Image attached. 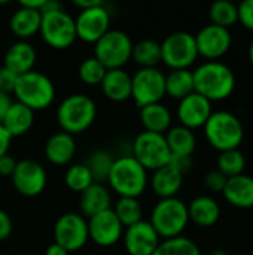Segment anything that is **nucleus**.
<instances>
[{
	"mask_svg": "<svg viewBox=\"0 0 253 255\" xmlns=\"http://www.w3.org/2000/svg\"><path fill=\"white\" fill-rule=\"evenodd\" d=\"M183 184V173H180L173 164H167L161 169H157L151 179L152 191L161 199L176 197Z\"/></svg>",
	"mask_w": 253,
	"mask_h": 255,
	"instance_id": "obj_21",
	"label": "nucleus"
},
{
	"mask_svg": "<svg viewBox=\"0 0 253 255\" xmlns=\"http://www.w3.org/2000/svg\"><path fill=\"white\" fill-rule=\"evenodd\" d=\"M12 184L21 196H39L46 187V172L34 160H21L12 173Z\"/></svg>",
	"mask_w": 253,
	"mask_h": 255,
	"instance_id": "obj_15",
	"label": "nucleus"
},
{
	"mask_svg": "<svg viewBox=\"0 0 253 255\" xmlns=\"http://www.w3.org/2000/svg\"><path fill=\"white\" fill-rule=\"evenodd\" d=\"M164 96L166 75L160 69H140L131 76V97L140 109L154 103H161Z\"/></svg>",
	"mask_w": 253,
	"mask_h": 255,
	"instance_id": "obj_11",
	"label": "nucleus"
},
{
	"mask_svg": "<svg viewBox=\"0 0 253 255\" xmlns=\"http://www.w3.org/2000/svg\"><path fill=\"white\" fill-rule=\"evenodd\" d=\"M43 1H45V0H21V1H19V6H22V7H28V9L40 10V7H42Z\"/></svg>",
	"mask_w": 253,
	"mask_h": 255,
	"instance_id": "obj_48",
	"label": "nucleus"
},
{
	"mask_svg": "<svg viewBox=\"0 0 253 255\" xmlns=\"http://www.w3.org/2000/svg\"><path fill=\"white\" fill-rule=\"evenodd\" d=\"M10 140H12V137L3 128V126L0 124V157L4 155V154H7V149L10 146Z\"/></svg>",
	"mask_w": 253,
	"mask_h": 255,
	"instance_id": "obj_45",
	"label": "nucleus"
},
{
	"mask_svg": "<svg viewBox=\"0 0 253 255\" xmlns=\"http://www.w3.org/2000/svg\"><path fill=\"white\" fill-rule=\"evenodd\" d=\"M209 16L212 24L230 30L239 22V6L230 0H218L210 4Z\"/></svg>",
	"mask_w": 253,
	"mask_h": 255,
	"instance_id": "obj_32",
	"label": "nucleus"
},
{
	"mask_svg": "<svg viewBox=\"0 0 253 255\" xmlns=\"http://www.w3.org/2000/svg\"><path fill=\"white\" fill-rule=\"evenodd\" d=\"M194 37L198 55L207 58V61H218L233 45L231 31L215 24L204 25L197 34H194Z\"/></svg>",
	"mask_w": 253,
	"mask_h": 255,
	"instance_id": "obj_13",
	"label": "nucleus"
},
{
	"mask_svg": "<svg viewBox=\"0 0 253 255\" xmlns=\"http://www.w3.org/2000/svg\"><path fill=\"white\" fill-rule=\"evenodd\" d=\"M34 121V111L24 106L19 102H12L3 121L0 123L10 137H18L25 134Z\"/></svg>",
	"mask_w": 253,
	"mask_h": 255,
	"instance_id": "obj_24",
	"label": "nucleus"
},
{
	"mask_svg": "<svg viewBox=\"0 0 253 255\" xmlns=\"http://www.w3.org/2000/svg\"><path fill=\"white\" fill-rule=\"evenodd\" d=\"M161 61L171 70L189 69L198 58L194 34L188 31H174L161 43Z\"/></svg>",
	"mask_w": 253,
	"mask_h": 255,
	"instance_id": "obj_9",
	"label": "nucleus"
},
{
	"mask_svg": "<svg viewBox=\"0 0 253 255\" xmlns=\"http://www.w3.org/2000/svg\"><path fill=\"white\" fill-rule=\"evenodd\" d=\"M106 72L107 69L95 57L85 58L79 66V78L86 85H100Z\"/></svg>",
	"mask_w": 253,
	"mask_h": 255,
	"instance_id": "obj_37",
	"label": "nucleus"
},
{
	"mask_svg": "<svg viewBox=\"0 0 253 255\" xmlns=\"http://www.w3.org/2000/svg\"><path fill=\"white\" fill-rule=\"evenodd\" d=\"M170 164H173L180 173L185 175L186 172L191 170V167H192V160H191V157H171Z\"/></svg>",
	"mask_w": 253,
	"mask_h": 255,
	"instance_id": "obj_44",
	"label": "nucleus"
},
{
	"mask_svg": "<svg viewBox=\"0 0 253 255\" xmlns=\"http://www.w3.org/2000/svg\"><path fill=\"white\" fill-rule=\"evenodd\" d=\"M140 123L145 131L164 134L171 127V114L163 103H154L140 109Z\"/></svg>",
	"mask_w": 253,
	"mask_h": 255,
	"instance_id": "obj_28",
	"label": "nucleus"
},
{
	"mask_svg": "<svg viewBox=\"0 0 253 255\" xmlns=\"http://www.w3.org/2000/svg\"><path fill=\"white\" fill-rule=\"evenodd\" d=\"M86 223L89 239L100 247H112L118 244L124 232V227L112 208L88 218Z\"/></svg>",
	"mask_w": 253,
	"mask_h": 255,
	"instance_id": "obj_16",
	"label": "nucleus"
},
{
	"mask_svg": "<svg viewBox=\"0 0 253 255\" xmlns=\"http://www.w3.org/2000/svg\"><path fill=\"white\" fill-rule=\"evenodd\" d=\"M164 136L171 157H191L197 148L194 131L183 126L170 127V130Z\"/></svg>",
	"mask_w": 253,
	"mask_h": 255,
	"instance_id": "obj_29",
	"label": "nucleus"
},
{
	"mask_svg": "<svg viewBox=\"0 0 253 255\" xmlns=\"http://www.w3.org/2000/svg\"><path fill=\"white\" fill-rule=\"evenodd\" d=\"M239 6V22L253 31V0H245Z\"/></svg>",
	"mask_w": 253,
	"mask_h": 255,
	"instance_id": "obj_40",
	"label": "nucleus"
},
{
	"mask_svg": "<svg viewBox=\"0 0 253 255\" xmlns=\"http://www.w3.org/2000/svg\"><path fill=\"white\" fill-rule=\"evenodd\" d=\"M209 255H230V254H228L225 250H222V248H215V250H213V251H212Z\"/></svg>",
	"mask_w": 253,
	"mask_h": 255,
	"instance_id": "obj_50",
	"label": "nucleus"
},
{
	"mask_svg": "<svg viewBox=\"0 0 253 255\" xmlns=\"http://www.w3.org/2000/svg\"><path fill=\"white\" fill-rule=\"evenodd\" d=\"M248 55H249V61L252 63V66H253V42H252V43H251V46H249Z\"/></svg>",
	"mask_w": 253,
	"mask_h": 255,
	"instance_id": "obj_51",
	"label": "nucleus"
},
{
	"mask_svg": "<svg viewBox=\"0 0 253 255\" xmlns=\"http://www.w3.org/2000/svg\"><path fill=\"white\" fill-rule=\"evenodd\" d=\"M110 194L107 188L101 184H92L89 185L85 191L81 193V212L82 217L85 215L86 218H91L103 211L110 209Z\"/></svg>",
	"mask_w": 253,
	"mask_h": 255,
	"instance_id": "obj_26",
	"label": "nucleus"
},
{
	"mask_svg": "<svg viewBox=\"0 0 253 255\" xmlns=\"http://www.w3.org/2000/svg\"><path fill=\"white\" fill-rule=\"evenodd\" d=\"M109 24L110 15L103 3L89 9H84L75 19L76 37L88 43H95L101 36H104L110 30Z\"/></svg>",
	"mask_w": 253,
	"mask_h": 255,
	"instance_id": "obj_14",
	"label": "nucleus"
},
{
	"mask_svg": "<svg viewBox=\"0 0 253 255\" xmlns=\"http://www.w3.org/2000/svg\"><path fill=\"white\" fill-rule=\"evenodd\" d=\"M16 81H18V76L15 73L7 70L4 66L0 67V85H1V91L3 93H6V94L13 93Z\"/></svg>",
	"mask_w": 253,
	"mask_h": 255,
	"instance_id": "obj_41",
	"label": "nucleus"
},
{
	"mask_svg": "<svg viewBox=\"0 0 253 255\" xmlns=\"http://www.w3.org/2000/svg\"><path fill=\"white\" fill-rule=\"evenodd\" d=\"M188 217L198 227H212L221 218V206L210 196H198L188 205Z\"/></svg>",
	"mask_w": 253,
	"mask_h": 255,
	"instance_id": "obj_22",
	"label": "nucleus"
},
{
	"mask_svg": "<svg viewBox=\"0 0 253 255\" xmlns=\"http://www.w3.org/2000/svg\"><path fill=\"white\" fill-rule=\"evenodd\" d=\"M194 91V75L189 69H177L166 75V94L171 99L182 100Z\"/></svg>",
	"mask_w": 253,
	"mask_h": 255,
	"instance_id": "obj_30",
	"label": "nucleus"
},
{
	"mask_svg": "<svg viewBox=\"0 0 253 255\" xmlns=\"http://www.w3.org/2000/svg\"><path fill=\"white\" fill-rule=\"evenodd\" d=\"M45 255H69V253H67L63 247H60L58 244L54 242L52 245H49V247L46 248Z\"/></svg>",
	"mask_w": 253,
	"mask_h": 255,
	"instance_id": "obj_47",
	"label": "nucleus"
},
{
	"mask_svg": "<svg viewBox=\"0 0 253 255\" xmlns=\"http://www.w3.org/2000/svg\"><path fill=\"white\" fill-rule=\"evenodd\" d=\"M10 105H12V99H10V96L1 91V93H0V123L3 121V118H4V115H6L7 109L10 108Z\"/></svg>",
	"mask_w": 253,
	"mask_h": 255,
	"instance_id": "obj_46",
	"label": "nucleus"
},
{
	"mask_svg": "<svg viewBox=\"0 0 253 255\" xmlns=\"http://www.w3.org/2000/svg\"><path fill=\"white\" fill-rule=\"evenodd\" d=\"M113 212L119 220V223L122 224V227H130L137 224L139 221H142V215H143L142 205L134 197H121L116 202Z\"/></svg>",
	"mask_w": 253,
	"mask_h": 255,
	"instance_id": "obj_34",
	"label": "nucleus"
},
{
	"mask_svg": "<svg viewBox=\"0 0 253 255\" xmlns=\"http://www.w3.org/2000/svg\"><path fill=\"white\" fill-rule=\"evenodd\" d=\"M97 115L94 100L85 94L67 96L57 109V121L64 133L79 134L89 128Z\"/></svg>",
	"mask_w": 253,
	"mask_h": 255,
	"instance_id": "obj_4",
	"label": "nucleus"
},
{
	"mask_svg": "<svg viewBox=\"0 0 253 255\" xmlns=\"http://www.w3.org/2000/svg\"><path fill=\"white\" fill-rule=\"evenodd\" d=\"M94 184V178L86 164H73L66 172V185L72 191L82 193Z\"/></svg>",
	"mask_w": 253,
	"mask_h": 255,
	"instance_id": "obj_36",
	"label": "nucleus"
},
{
	"mask_svg": "<svg viewBox=\"0 0 253 255\" xmlns=\"http://www.w3.org/2000/svg\"><path fill=\"white\" fill-rule=\"evenodd\" d=\"M161 238L157 235L149 221H139L127 227L124 233V247L130 255H152L160 245Z\"/></svg>",
	"mask_w": 253,
	"mask_h": 255,
	"instance_id": "obj_18",
	"label": "nucleus"
},
{
	"mask_svg": "<svg viewBox=\"0 0 253 255\" xmlns=\"http://www.w3.org/2000/svg\"><path fill=\"white\" fill-rule=\"evenodd\" d=\"M133 60L142 69H152L161 61V45L152 39H143L133 45Z\"/></svg>",
	"mask_w": 253,
	"mask_h": 255,
	"instance_id": "obj_31",
	"label": "nucleus"
},
{
	"mask_svg": "<svg viewBox=\"0 0 253 255\" xmlns=\"http://www.w3.org/2000/svg\"><path fill=\"white\" fill-rule=\"evenodd\" d=\"M42 22V13L36 9H28L19 6L10 16V30L15 36H18L21 40H25L31 36H34L40 30Z\"/></svg>",
	"mask_w": 253,
	"mask_h": 255,
	"instance_id": "obj_27",
	"label": "nucleus"
},
{
	"mask_svg": "<svg viewBox=\"0 0 253 255\" xmlns=\"http://www.w3.org/2000/svg\"><path fill=\"white\" fill-rule=\"evenodd\" d=\"M34 63L36 51L27 40H18L12 43L4 55V67L16 76L31 72Z\"/></svg>",
	"mask_w": 253,
	"mask_h": 255,
	"instance_id": "obj_20",
	"label": "nucleus"
},
{
	"mask_svg": "<svg viewBox=\"0 0 253 255\" xmlns=\"http://www.w3.org/2000/svg\"><path fill=\"white\" fill-rule=\"evenodd\" d=\"M218 169L225 178H234L245 173L246 167V157L240 149H230L224 151L218 157Z\"/></svg>",
	"mask_w": 253,
	"mask_h": 255,
	"instance_id": "obj_33",
	"label": "nucleus"
},
{
	"mask_svg": "<svg viewBox=\"0 0 253 255\" xmlns=\"http://www.w3.org/2000/svg\"><path fill=\"white\" fill-rule=\"evenodd\" d=\"M100 3H103V1L101 0H76L75 6H78V7H81V10H84V9L94 7V6H97Z\"/></svg>",
	"mask_w": 253,
	"mask_h": 255,
	"instance_id": "obj_49",
	"label": "nucleus"
},
{
	"mask_svg": "<svg viewBox=\"0 0 253 255\" xmlns=\"http://www.w3.org/2000/svg\"><path fill=\"white\" fill-rule=\"evenodd\" d=\"M227 179L219 170H212L204 176V187L212 191V193H222L225 185H227Z\"/></svg>",
	"mask_w": 253,
	"mask_h": 255,
	"instance_id": "obj_39",
	"label": "nucleus"
},
{
	"mask_svg": "<svg viewBox=\"0 0 253 255\" xmlns=\"http://www.w3.org/2000/svg\"><path fill=\"white\" fill-rule=\"evenodd\" d=\"M76 151L75 137L69 133L60 131L52 134L45 143V155L48 161L55 166H64L70 163Z\"/></svg>",
	"mask_w": 253,
	"mask_h": 255,
	"instance_id": "obj_23",
	"label": "nucleus"
},
{
	"mask_svg": "<svg viewBox=\"0 0 253 255\" xmlns=\"http://www.w3.org/2000/svg\"><path fill=\"white\" fill-rule=\"evenodd\" d=\"M152 255H201V251L194 241L179 236L160 242Z\"/></svg>",
	"mask_w": 253,
	"mask_h": 255,
	"instance_id": "obj_35",
	"label": "nucleus"
},
{
	"mask_svg": "<svg viewBox=\"0 0 253 255\" xmlns=\"http://www.w3.org/2000/svg\"><path fill=\"white\" fill-rule=\"evenodd\" d=\"M0 93H1V85H0Z\"/></svg>",
	"mask_w": 253,
	"mask_h": 255,
	"instance_id": "obj_52",
	"label": "nucleus"
},
{
	"mask_svg": "<svg viewBox=\"0 0 253 255\" xmlns=\"http://www.w3.org/2000/svg\"><path fill=\"white\" fill-rule=\"evenodd\" d=\"M212 114V102H209L206 97L200 96L195 91L186 96L185 99L179 100L177 118L180 121V126L189 130L204 127Z\"/></svg>",
	"mask_w": 253,
	"mask_h": 255,
	"instance_id": "obj_17",
	"label": "nucleus"
},
{
	"mask_svg": "<svg viewBox=\"0 0 253 255\" xmlns=\"http://www.w3.org/2000/svg\"><path fill=\"white\" fill-rule=\"evenodd\" d=\"M203 128L207 142L219 152L239 149L245 139L242 121L228 111L213 112Z\"/></svg>",
	"mask_w": 253,
	"mask_h": 255,
	"instance_id": "obj_2",
	"label": "nucleus"
},
{
	"mask_svg": "<svg viewBox=\"0 0 253 255\" xmlns=\"http://www.w3.org/2000/svg\"><path fill=\"white\" fill-rule=\"evenodd\" d=\"M16 163L13 157H10L9 154H4L0 157V175L3 176H12L15 167H16Z\"/></svg>",
	"mask_w": 253,
	"mask_h": 255,
	"instance_id": "obj_42",
	"label": "nucleus"
},
{
	"mask_svg": "<svg viewBox=\"0 0 253 255\" xmlns=\"http://www.w3.org/2000/svg\"><path fill=\"white\" fill-rule=\"evenodd\" d=\"M13 94L16 96V102L22 103L31 111H42L54 102L55 87L46 75L31 70L18 76Z\"/></svg>",
	"mask_w": 253,
	"mask_h": 255,
	"instance_id": "obj_6",
	"label": "nucleus"
},
{
	"mask_svg": "<svg viewBox=\"0 0 253 255\" xmlns=\"http://www.w3.org/2000/svg\"><path fill=\"white\" fill-rule=\"evenodd\" d=\"M112 164H113V158L110 157V154L100 149V151H95L91 154V157L86 163V167L89 169L92 178L97 179L100 184L103 181H107Z\"/></svg>",
	"mask_w": 253,
	"mask_h": 255,
	"instance_id": "obj_38",
	"label": "nucleus"
},
{
	"mask_svg": "<svg viewBox=\"0 0 253 255\" xmlns=\"http://www.w3.org/2000/svg\"><path fill=\"white\" fill-rule=\"evenodd\" d=\"M100 85L109 100L125 102L131 97V76L122 69L107 70Z\"/></svg>",
	"mask_w": 253,
	"mask_h": 255,
	"instance_id": "obj_25",
	"label": "nucleus"
},
{
	"mask_svg": "<svg viewBox=\"0 0 253 255\" xmlns=\"http://www.w3.org/2000/svg\"><path fill=\"white\" fill-rule=\"evenodd\" d=\"M39 33L42 34L43 40L55 49H66L78 39L75 19L63 9L42 13Z\"/></svg>",
	"mask_w": 253,
	"mask_h": 255,
	"instance_id": "obj_10",
	"label": "nucleus"
},
{
	"mask_svg": "<svg viewBox=\"0 0 253 255\" xmlns=\"http://www.w3.org/2000/svg\"><path fill=\"white\" fill-rule=\"evenodd\" d=\"M194 90L209 102L228 99L237 85L236 75L230 66L222 61H206L194 72Z\"/></svg>",
	"mask_w": 253,
	"mask_h": 255,
	"instance_id": "obj_1",
	"label": "nucleus"
},
{
	"mask_svg": "<svg viewBox=\"0 0 253 255\" xmlns=\"http://www.w3.org/2000/svg\"><path fill=\"white\" fill-rule=\"evenodd\" d=\"M107 181L121 197L137 199L148 185V173L133 155H122L113 160Z\"/></svg>",
	"mask_w": 253,
	"mask_h": 255,
	"instance_id": "obj_3",
	"label": "nucleus"
},
{
	"mask_svg": "<svg viewBox=\"0 0 253 255\" xmlns=\"http://www.w3.org/2000/svg\"><path fill=\"white\" fill-rule=\"evenodd\" d=\"M54 239L67 253L79 251L89 239L85 217L72 212L61 215L54 226Z\"/></svg>",
	"mask_w": 253,
	"mask_h": 255,
	"instance_id": "obj_12",
	"label": "nucleus"
},
{
	"mask_svg": "<svg viewBox=\"0 0 253 255\" xmlns=\"http://www.w3.org/2000/svg\"><path fill=\"white\" fill-rule=\"evenodd\" d=\"M222 194L231 206L237 209H252L253 178L245 173L234 178H228Z\"/></svg>",
	"mask_w": 253,
	"mask_h": 255,
	"instance_id": "obj_19",
	"label": "nucleus"
},
{
	"mask_svg": "<svg viewBox=\"0 0 253 255\" xmlns=\"http://www.w3.org/2000/svg\"><path fill=\"white\" fill-rule=\"evenodd\" d=\"M133 157L148 172L167 166L171 160L164 134L142 131L133 142Z\"/></svg>",
	"mask_w": 253,
	"mask_h": 255,
	"instance_id": "obj_7",
	"label": "nucleus"
},
{
	"mask_svg": "<svg viewBox=\"0 0 253 255\" xmlns=\"http://www.w3.org/2000/svg\"><path fill=\"white\" fill-rule=\"evenodd\" d=\"M133 52L130 36L121 30H109L95 42L94 57L107 69H122L128 63Z\"/></svg>",
	"mask_w": 253,
	"mask_h": 255,
	"instance_id": "obj_8",
	"label": "nucleus"
},
{
	"mask_svg": "<svg viewBox=\"0 0 253 255\" xmlns=\"http://www.w3.org/2000/svg\"><path fill=\"white\" fill-rule=\"evenodd\" d=\"M12 233V220L10 217L0 209V241H6Z\"/></svg>",
	"mask_w": 253,
	"mask_h": 255,
	"instance_id": "obj_43",
	"label": "nucleus"
},
{
	"mask_svg": "<svg viewBox=\"0 0 253 255\" xmlns=\"http://www.w3.org/2000/svg\"><path fill=\"white\" fill-rule=\"evenodd\" d=\"M149 223L164 241L179 238L189 223L188 206L177 197L161 199L154 206Z\"/></svg>",
	"mask_w": 253,
	"mask_h": 255,
	"instance_id": "obj_5",
	"label": "nucleus"
}]
</instances>
